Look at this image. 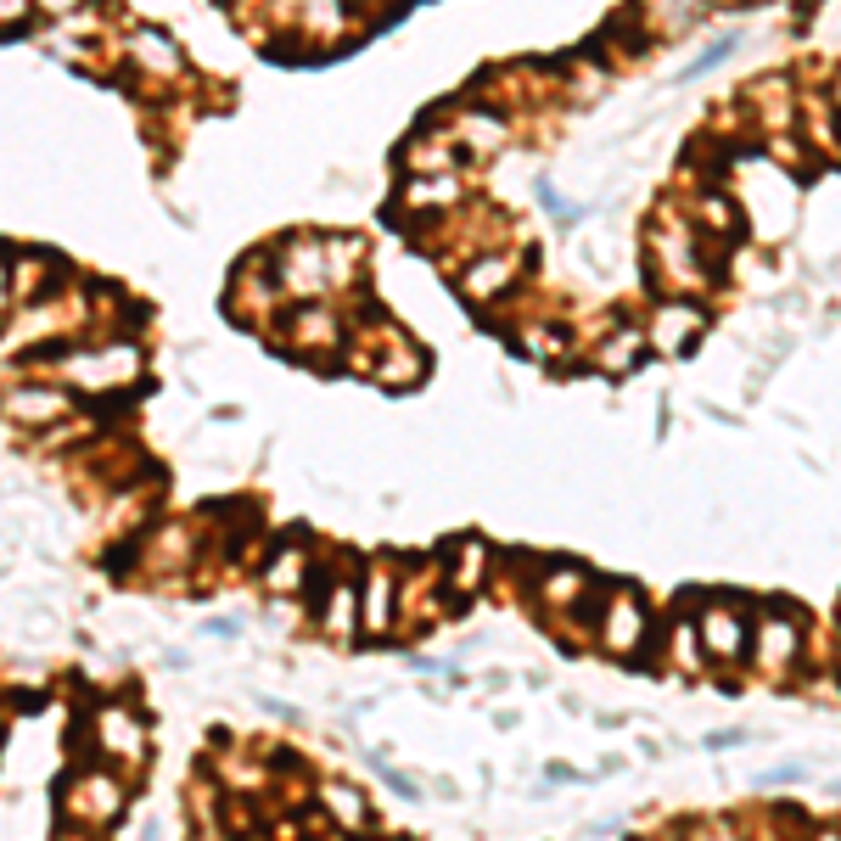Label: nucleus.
Here are the masks:
<instances>
[{"mask_svg": "<svg viewBox=\"0 0 841 841\" xmlns=\"http://www.w3.org/2000/svg\"><path fill=\"white\" fill-rule=\"evenodd\" d=\"M791 651H797V628L791 623H763L757 628V656H763L769 668H780Z\"/></svg>", "mask_w": 841, "mask_h": 841, "instance_id": "obj_4", "label": "nucleus"}, {"mask_svg": "<svg viewBox=\"0 0 841 841\" xmlns=\"http://www.w3.org/2000/svg\"><path fill=\"white\" fill-rule=\"evenodd\" d=\"M690 337H696V309L668 303V309L656 314V343H662V348H685Z\"/></svg>", "mask_w": 841, "mask_h": 841, "instance_id": "obj_3", "label": "nucleus"}, {"mask_svg": "<svg viewBox=\"0 0 841 841\" xmlns=\"http://www.w3.org/2000/svg\"><path fill=\"white\" fill-rule=\"evenodd\" d=\"M505 275H511V264H477V270H471V292H494Z\"/></svg>", "mask_w": 841, "mask_h": 841, "instance_id": "obj_6", "label": "nucleus"}, {"mask_svg": "<svg viewBox=\"0 0 841 841\" xmlns=\"http://www.w3.org/2000/svg\"><path fill=\"white\" fill-rule=\"evenodd\" d=\"M640 628H645L640 600L623 595V606H612V617H606V645H612V651H634V645H640Z\"/></svg>", "mask_w": 841, "mask_h": 841, "instance_id": "obj_1", "label": "nucleus"}, {"mask_svg": "<svg viewBox=\"0 0 841 841\" xmlns=\"http://www.w3.org/2000/svg\"><path fill=\"white\" fill-rule=\"evenodd\" d=\"M701 640L713 645L718 656H741V645H746V634H741V623H735V617H724V612H707L701 617Z\"/></svg>", "mask_w": 841, "mask_h": 841, "instance_id": "obj_2", "label": "nucleus"}, {"mask_svg": "<svg viewBox=\"0 0 841 841\" xmlns=\"http://www.w3.org/2000/svg\"><path fill=\"white\" fill-rule=\"evenodd\" d=\"M729 51H735V40H718V45H707V51H701V57L690 62L685 73H679V79H701V73H707V68H718V62H724Z\"/></svg>", "mask_w": 841, "mask_h": 841, "instance_id": "obj_5", "label": "nucleus"}, {"mask_svg": "<svg viewBox=\"0 0 841 841\" xmlns=\"http://www.w3.org/2000/svg\"><path fill=\"white\" fill-rule=\"evenodd\" d=\"M45 6H68V0H45Z\"/></svg>", "mask_w": 841, "mask_h": 841, "instance_id": "obj_7", "label": "nucleus"}]
</instances>
